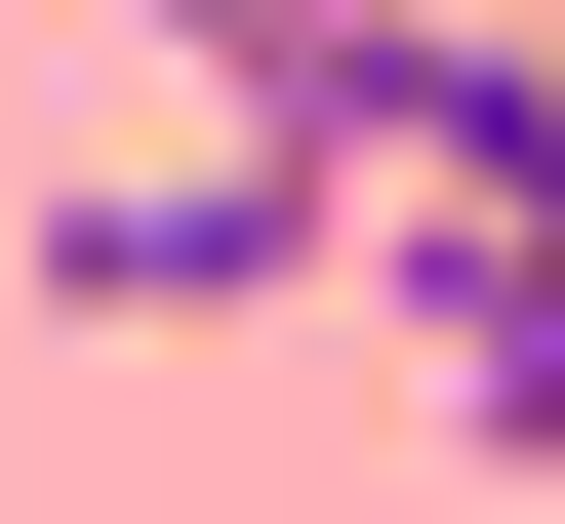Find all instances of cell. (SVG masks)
Segmentation results:
<instances>
[{"label":"cell","instance_id":"6da1fadb","mask_svg":"<svg viewBox=\"0 0 565 524\" xmlns=\"http://www.w3.org/2000/svg\"><path fill=\"white\" fill-rule=\"evenodd\" d=\"M323 243H364V202H323V121H202V162H121L41 282H82V323H243V282H323Z\"/></svg>","mask_w":565,"mask_h":524},{"label":"cell","instance_id":"7a4b0ae2","mask_svg":"<svg viewBox=\"0 0 565 524\" xmlns=\"http://www.w3.org/2000/svg\"><path fill=\"white\" fill-rule=\"evenodd\" d=\"M162 41H202V82H243V41H323V0H162Z\"/></svg>","mask_w":565,"mask_h":524}]
</instances>
